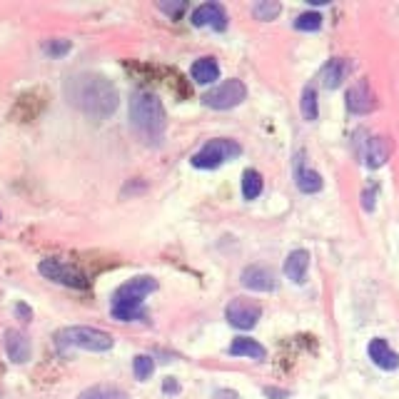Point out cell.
I'll list each match as a JSON object with an SVG mask.
<instances>
[{
    "label": "cell",
    "mask_w": 399,
    "mask_h": 399,
    "mask_svg": "<svg viewBox=\"0 0 399 399\" xmlns=\"http://www.w3.org/2000/svg\"><path fill=\"white\" fill-rule=\"evenodd\" d=\"M307 270H309L307 250H294V253L287 255V259H285V274H287V280H292L294 285H302L305 277H307Z\"/></svg>",
    "instance_id": "e0dca14e"
},
{
    "label": "cell",
    "mask_w": 399,
    "mask_h": 399,
    "mask_svg": "<svg viewBox=\"0 0 399 399\" xmlns=\"http://www.w3.org/2000/svg\"><path fill=\"white\" fill-rule=\"evenodd\" d=\"M5 352L10 362L23 364L30 359V339L18 329H8L5 332Z\"/></svg>",
    "instance_id": "9a60e30c"
},
{
    "label": "cell",
    "mask_w": 399,
    "mask_h": 399,
    "mask_svg": "<svg viewBox=\"0 0 399 399\" xmlns=\"http://www.w3.org/2000/svg\"><path fill=\"white\" fill-rule=\"evenodd\" d=\"M367 355H370V359L374 364H377L379 370H387V372H392L399 367V355L389 347V344L385 342V339H372L370 347H367Z\"/></svg>",
    "instance_id": "5bb4252c"
},
{
    "label": "cell",
    "mask_w": 399,
    "mask_h": 399,
    "mask_svg": "<svg viewBox=\"0 0 399 399\" xmlns=\"http://www.w3.org/2000/svg\"><path fill=\"white\" fill-rule=\"evenodd\" d=\"M157 289V282L153 277H133V280H127L125 285H120L115 292H112V305H110V312L115 320L120 322H133V320H142V300H145L147 294L155 292Z\"/></svg>",
    "instance_id": "3957f363"
},
{
    "label": "cell",
    "mask_w": 399,
    "mask_h": 399,
    "mask_svg": "<svg viewBox=\"0 0 399 399\" xmlns=\"http://www.w3.org/2000/svg\"><path fill=\"white\" fill-rule=\"evenodd\" d=\"M232 357H250V359H265V347L250 337H237V339H232V344L227 347Z\"/></svg>",
    "instance_id": "ac0fdd59"
},
{
    "label": "cell",
    "mask_w": 399,
    "mask_h": 399,
    "mask_svg": "<svg viewBox=\"0 0 399 399\" xmlns=\"http://www.w3.org/2000/svg\"><path fill=\"white\" fill-rule=\"evenodd\" d=\"M374 105H377V103H374V92H372L367 80H357V83L347 90V107H350V112H355V115H367V112L374 110Z\"/></svg>",
    "instance_id": "7c38bea8"
},
{
    "label": "cell",
    "mask_w": 399,
    "mask_h": 399,
    "mask_svg": "<svg viewBox=\"0 0 399 399\" xmlns=\"http://www.w3.org/2000/svg\"><path fill=\"white\" fill-rule=\"evenodd\" d=\"M294 180H297V188L302 190V192H307V195H312V192H320L322 190V175L317 172V170L307 168L305 165V155H297V160H294Z\"/></svg>",
    "instance_id": "4fadbf2b"
},
{
    "label": "cell",
    "mask_w": 399,
    "mask_h": 399,
    "mask_svg": "<svg viewBox=\"0 0 399 399\" xmlns=\"http://www.w3.org/2000/svg\"><path fill=\"white\" fill-rule=\"evenodd\" d=\"M300 110H302V118L305 120H317L320 115V107H317V90L312 85H307L305 90H302V103H300Z\"/></svg>",
    "instance_id": "44dd1931"
},
{
    "label": "cell",
    "mask_w": 399,
    "mask_h": 399,
    "mask_svg": "<svg viewBox=\"0 0 399 399\" xmlns=\"http://www.w3.org/2000/svg\"><path fill=\"white\" fill-rule=\"evenodd\" d=\"M0 220H3V215H0Z\"/></svg>",
    "instance_id": "1f68e13d"
},
{
    "label": "cell",
    "mask_w": 399,
    "mask_h": 399,
    "mask_svg": "<svg viewBox=\"0 0 399 399\" xmlns=\"http://www.w3.org/2000/svg\"><path fill=\"white\" fill-rule=\"evenodd\" d=\"M262 188H265V180L257 170H245L242 175V197L245 200H257L262 195Z\"/></svg>",
    "instance_id": "ffe728a7"
},
{
    "label": "cell",
    "mask_w": 399,
    "mask_h": 399,
    "mask_svg": "<svg viewBox=\"0 0 399 399\" xmlns=\"http://www.w3.org/2000/svg\"><path fill=\"white\" fill-rule=\"evenodd\" d=\"M267 397H277V399H287V392H280V389H272V387H267L265 389Z\"/></svg>",
    "instance_id": "f1b7e54d"
},
{
    "label": "cell",
    "mask_w": 399,
    "mask_h": 399,
    "mask_svg": "<svg viewBox=\"0 0 399 399\" xmlns=\"http://www.w3.org/2000/svg\"><path fill=\"white\" fill-rule=\"evenodd\" d=\"M215 399H237V394L230 392V389H220V392L215 394Z\"/></svg>",
    "instance_id": "f546056e"
},
{
    "label": "cell",
    "mask_w": 399,
    "mask_h": 399,
    "mask_svg": "<svg viewBox=\"0 0 399 399\" xmlns=\"http://www.w3.org/2000/svg\"><path fill=\"white\" fill-rule=\"evenodd\" d=\"M130 125L145 142H160L165 135V107L153 92H135L130 100Z\"/></svg>",
    "instance_id": "7a4b0ae2"
},
{
    "label": "cell",
    "mask_w": 399,
    "mask_h": 399,
    "mask_svg": "<svg viewBox=\"0 0 399 399\" xmlns=\"http://www.w3.org/2000/svg\"><path fill=\"white\" fill-rule=\"evenodd\" d=\"M68 100L77 110H83L85 115L98 120L110 118L115 107H118V90L112 88V83L103 75H77L70 77L65 85Z\"/></svg>",
    "instance_id": "6da1fadb"
},
{
    "label": "cell",
    "mask_w": 399,
    "mask_h": 399,
    "mask_svg": "<svg viewBox=\"0 0 399 399\" xmlns=\"http://www.w3.org/2000/svg\"><path fill=\"white\" fill-rule=\"evenodd\" d=\"M242 287L253 289V292H272L277 287V277L270 267L265 265H250L245 267V272H242Z\"/></svg>",
    "instance_id": "30bf717a"
},
{
    "label": "cell",
    "mask_w": 399,
    "mask_h": 399,
    "mask_svg": "<svg viewBox=\"0 0 399 399\" xmlns=\"http://www.w3.org/2000/svg\"><path fill=\"white\" fill-rule=\"evenodd\" d=\"M294 28L302 30V33H315V30L322 28V15L320 13H302L297 21H294Z\"/></svg>",
    "instance_id": "cb8c5ba5"
},
{
    "label": "cell",
    "mask_w": 399,
    "mask_h": 399,
    "mask_svg": "<svg viewBox=\"0 0 399 399\" xmlns=\"http://www.w3.org/2000/svg\"><path fill=\"white\" fill-rule=\"evenodd\" d=\"M165 392H177V385L172 382V379H168V382H165Z\"/></svg>",
    "instance_id": "4dcf8cb0"
},
{
    "label": "cell",
    "mask_w": 399,
    "mask_h": 399,
    "mask_svg": "<svg viewBox=\"0 0 399 399\" xmlns=\"http://www.w3.org/2000/svg\"><path fill=\"white\" fill-rule=\"evenodd\" d=\"M259 315H262L259 305H255V302H250V300H242V297L232 300L230 305H227V309H224L227 322L237 329H253L255 324L259 322Z\"/></svg>",
    "instance_id": "ba28073f"
},
{
    "label": "cell",
    "mask_w": 399,
    "mask_h": 399,
    "mask_svg": "<svg viewBox=\"0 0 399 399\" xmlns=\"http://www.w3.org/2000/svg\"><path fill=\"white\" fill-rule=\"evenodd\" d=\"M77 399H125V392H120L118 387L98 385V387H90V389H85V392L80 394Z\"/></svg>",
    "instance_id": "7402d4cb"
},
{
    "label": "cell",
    "mask_w": 399,
    "mask_h": 399,
    "mask_svg": "<svg viewBox=\"0 0 399 399\" xmlns=\"http://www.w3.org/2000/svg\"><path fill=\"white\" fill-rule=\"evenodd\" d=\"M57 347H77V350H88V352H107L115 344L112 335L103 332V329L95 327H65L57 332Z\"/></svg>",
    "instance_id": "277c9868"
},
{
    "label": "cell",
    "mask_w": 399,
    "mask_h": 399,
    "mask_svg": "<svg viewBox=\"0 0 399 399\" xmlns=\"http://www.w3.org/2000/svg\"><path fill=\"white\" fill-rule=\"evenodd\" d=\"M282 10L280 3H274V0H259V3H255L253 5V15L257 18V21H272V18H277Z\"/></svg>",
    "instance_id": "603a6c76"
},
{
    "label": "cell",
    "mask_w": 399,
    "mask_h": 399,
    "mask_svg": "<svg viewBox=\"0 0 399 399\" xmlns=\"http://www.w3.org/2000/svg\"><path fill=\"white\" fill-rule=\"evenodd\" d=\"M190 23L195 28H215V30H224L227 28V13L220 3H203L200 8L192 10V18Z\"/></svg>",
    "instance_id": "9c48e42d"
},
{
    "label": "cell",
    "mask_w": 399,
    "mask_h": 399,
    "mask_svg": "<svg viewBox=\"0 0 399 399\" xmlns=\"http://www.w3.org/2000/svg\"><path fill=\"white\" fill-rule=\"evenodd\" d=\"M133 372H135V377L140 379V382L150 379V377H153V372H155L153 357H147V355H140V357H135L133 359Z\"/></svg>",
    "instance_id": "d4e9b609"
},
{
    "label": "cell",
    "mask_w": 399,
    "mask_h": 399,
    "mask_svg": "<svg viewBox=\"0 0 399 399\" xmlns=\"http://www.w3.org/2000/svg\"><path fill=\"white\" fill-rule=\"evenodd\" d=\"M220 77V65L215 57H200L195 65H192V80L200 85H210Z\"/></svg>",
    "instance_id": "d6986e66"
},
{
    "label": "cell",
    "mask_w": 399,
    "mask_h": 399,
    "mask_svg": "<svg viewBox=\"0 0 399 399\" xmlns=\"http://www.w3.org/2000/svg\"><path fill=\"white\" fill-rule=\"evenodd\" d=\"M347 75H350V63L342 60V57H332L322 68V73H320V80H322V85L327 90H335V88L342 85V80Z\"/></svg>",
    "instance_id": "2e32d148"
},
{
    "label": "cell",
    "mask_w": 399,
    "mask_h": 399,
    "mask_svg": "<svg viewBox=\"0 0 399 399\" xmlns=\"http://www.w3.org/2000/svg\"><path fill=\"white\" fill-rule=\"evenodd\" d=\"M247 98V88L242 80H224V83L215 85L212 90H207L203 95V103L212 110H230V107H237L242 100Z\"/></svg>",
    "instance_id": "8992f818"
},
{
    "label": "cell",
    "mask_w": 399,
    "mask_h": 399,
    "mask_svg": "<svg viewBox=\"0 0 399 399\" xmlns=\"http://www.w3.org/2000/svg\"><path fill=\"white\" fill-rule=\"evenodd\" d=\"M68 50H70V42H68V40H53V42H45V53H48V55H53V57L65 55Z\"/></svg>",
    "instance_id": "484cf974"
},
{
    "label": "cell",
    "mask_w": 399,
    "mask_h": 399,
    "mask_svg": "<svg viewBox=\"0 0 399 399\" xmlns=\"http://www.w3.org/2000/svg\"><path fill=\"white\" fill-rule=\"evenodd\" d=\"M362 207L367 212L374 210V190H367V192H362Z\"/></svg>",
    "instance_id": "83f0119b"
},
{
    "label": "cell",
    "mask_w": 399,
    "mask_h": 399,
    "mask_svg": "<svg viewBox=\"0 0 399 399\" xmlns=\"http://www.w3.org/2000/svg\"><path fill=\"white\" fill-rule=\"evenodd\" d=\"M185 8H188V3H185V0H180V3H160V10H165V13L172 15V18H177V15H180Z\"/></svg>",
    "instance_id": "4316f807"
},
{
    "label": "cell",
    "mask_w": 399,
    "mask_h": 399,
    "mask_svg": "<svg viewBox=\"0 0 399 399\" xmlns=\"http://www.w3.org/2000/svg\"><path fill=\"white\" fill-rule=\"evenodd\" d=\"M242 155V147L235 140H227V138H218V140L205 142L195 155H192V168L197 170H215L220 168L222 162L232 160V157H240Z\"/></svg>",
    "instance_id": "5b68a950"
},
{
    "label": "cell",
    "mask_w": 399,
    "mask_h": 399,
    "mask_svg": "<svg viewBox=\"0 0 399 399\" xmlns=\"http://www.w3.org/2000/svg\"><path fill=\"white\" fill-rule=\"evenodd\" d=\"M40 274L42 277H48V280L57 282V285H65V287H73V289H88V277H85L80 270H75L73 265L68 262H60V259H42L40 262Z\"/></svg>",
    "instance_id": "52a82bcc"
},
{
    "label": "cell",
    "mask_w": 399,
    "mask_h": 399,
    "mask_svg": "<svg viewBox=\"0 0 399 399\" xmlns=\"http://www.w3.org/2000/svg\"><path fill=\"white\" fill-rule=\"evenodd\" d=\"M389 153H392L389 140L374 135V138H370V140L364 142V147L359 150V157H362V162L370 170H377V168H382L387 160H389Z\"/></svg>",
    "instance_id": "8fae6325"
}]
</instances>
